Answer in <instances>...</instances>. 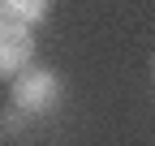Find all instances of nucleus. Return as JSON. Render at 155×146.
Segmentation results:
<instances>
[{"instance_id": "f257e3e1", "label": "nucleus", "mask_w": 155, "mask_h": 146, "mask_svg": "<svg viewBox=\"0 0 155 146\" xmlns=\"http://www.w3.org/2000/svg\"><path fill=\"white\" fill-rule=\"evenodd\" d=\"M9 99L22 107L26 116H43L56 107V99H61V78H56L52 69H22L13 73V86H9Z\"/></svg>"}, {"instance_id": "7ed1b4c3", "label": "nucleus", "mask_w": 155, "mask_h": 146, "mask_svg": "<svg viewBox=\"0 0 155 146\" xmlns=\"http://www.w3.org/2000/svg\"><path fill=\"white\" fill-rule=\"evenodd\" d=\"M0 9L5 13H13V17H22V22H43L48 17V9H52V0H0Z\"/></svg>"}, {"instance_id": "f03ea898", "label": "nucleus", "mask_w": 155, "mask_h": 146, "mask_svg": "<svg viewBox=\"0 0 155 146\" xmlns=\"http://www.w3.org/2000/svg\"><path fill=\"white\" fill-rule=\"evenodd\" d=\"M35 56V39H0V78L22 73Z\"/></svg>"}, {"instance_id": "39448f33", "label": "nucleus", "mask_w": 155, "mask_h": 146, "mask_svg": "<svg viewBox=\"0 0 155 146\" xmlns=\"http://www.w3.org/2000/svg\"><path fill=\"white\" fill-rule=\"evenodd\" d=\"M151 73H155V60H151Z\"/></svg>"}, {"instance_id": "20e7f679", "label": "nucleus", "mask_w": 155, "mask_h": 146, "mask_svg": "<svg viewBox=\"0 0 155 146\" xmlns=\"http://www.w3.org/2000/svg\"><path fill=\"white\" fill-rule=\"evenodd\" d=\"M26 129V112H22V107H5V112H0V138H17V133H22Z\"/></svg>"}]
</instances>
